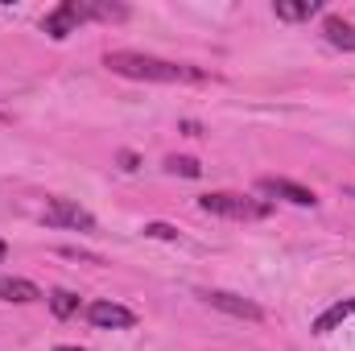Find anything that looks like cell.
I'll list each match as a JSON object with an SVG mask.
<instances>
[{
	"mask_svg": "<svg viewBox=\"0 0 355 351\" xmlns=\"http://www.w3.org/2000/svg\"><path fill=\"white\" fill-rule=\"evenodd\" d=\"M166 170H170V174H182V178H198L202 174V166H198L194 157H166Z\"/></svg>",
	"mask_w": 355,
	"mask_h": 351,
	"instance_id": "cell-13",
	"label": "cell"
},
{
	"mask_svg": "<svg viewBox=\"0 0 355 351\" xmlns=\"http://www.w3.org/2000/svg\"><path fill=\"white\" fill-rule=\"evenodd\" d=\"M322 37H327L335 50L355 54V21H347V17H327V21H322Z\"/></svg>",
	"mask_w": 355,
	"mask_h": 351,
	"instance_id": "cell-9",
	"label": "cell"
},
{
	"mask_svg": "<svg viewBox=\"0 0 355 351\" xmlns=\"http://www.w3.org/2000/svg\"><path fill=\"white\" fill-rule=\"evenodd\" d=\"M257 190L261 194H272V198H285L293 207H318V194L306 190V186H297V182H289V178H261Z\"/></svg>",
	"mask_w": 355,
	"mask_h": 351,
	"instance_id": "cell-7",
	"label": "cell"
},
{
	"mask_svg": "<svg viewBox=\"0 0 355 351\" xmlns=\"http://www.w3.org/2000/svg\"><path fill=\"white\" fill-rule=\"evenodd\" d=\"M0 302H17V306H29V302H42V289L25 277H0Z\"/></svg>",
	"mask_w": 355,
	"mask_h": 351,
	"instance_id": "cell-8",
	"label": "cell"
},
{
	"mask_svg": "<svg viewBox=\"0 0 355 351\" xmlns=\"http://www.w3.org/2000/svg\"><path fill=\"white\" fill-rule=\"evenodd\" d=\"M54 351H83V348H54Z\"/></svg>",
	"mask_w": 355,
	"mask_h": 351,
	"instance_id": "cell-17",
	"label": "cell"
},
{
	"mask_svg": "<svg viewBox=\"0 0 355 351\" xmlns=\"http://www.w3.org/2000/svg\"><path fill=\"white\" fill-rule=\"evenodd\" d=\"M355 314V298H347V302H335L327 314H318V323H314V335H331L339 323H347Z\"/></svg>",
	"mask_w": 355,
	"mask_h": 351,
	"instance_id": "cell-11",
	"label": "cell"
},
{
	"mask_svg": "<svg viewBox=\"0 0 355 351\" xmlns=\"http://www.w3.org/2000/svg\"><path fill=\"white\" fill-rule=\"evenodd\" d=\"M103 67L120 79H137V83H202L207 71L186 67V62H170V58H153L141 50H107Z\"/></svg>",
	"mask_w": 355,
	"mask_h": 351,
	"instance_id": "cell-1",
	"label": "cell"
},
{
	"mask_svg": "<svg viewBox=\"0 0 355 351\" xmlns=\"http://www.w3.org/2000/svg\"><path fill=\"white\" fill-rule=\"evenodd\" d=\"M87 323L99 327V331H128V327H137V314H132L128 306L103 298V302H91L87 306Z\"/></svg>",
	"mask_w": 355,
	"mask_h": 351,
	"instance_id": "cell-6",
	"label": "cell"
},
{
	"mask_svg": "<svg viewBox=\"0 0 355 351\" xmlns=\"http://www.w3.org/2000/svg\"><path fill=\"white\" fill-rule=\"evenodd\" d=\"M182 132H186V137H198V132H202V128H198V124H194V120H182Z\"/></svg>",
	"mask_w": 355,
	"mask_h": 351,
	"instance_id": "cell-15",
	"label": "cell"
},
{
	"mask_svg": "<svg viewBox=\"0 0 355 351\" xmlns=\"http://www.w3.org/2000/svg\"><path fill=\"white\" fill-rule=\"evenodd\" d=\"M272 12L281 21H310L314 12H322V0H277Z\"/></svg>",
	"mask_w": 355,
	"mask_h": 351,
	"instance_id": "cell-10",
	"label": "cell"
},
{
	"mask_svg": "<svg viewBox=\"0 0 355 351\" xmlns=\"http://www.w3.org/2000/svg\"><path fill=\"white\" fill-rule=\"evenodd\" d=\"M4 257H8V244H4V240H0V264H4Z\"/></svg>",
	"mask_w": 355,
	"mask_h": 351,
	"instance_id": "cell-16",
	"label": "cell"
},
{
	"mask_svg": "<svg viewBox=\"0 0 355 351\" xmlns=\"http://www.w3.org/2000/svg\"><path fill=\"white\" fill-rule=\"evenodd\" d=\"M198 207L207 215H223V219H268L272 215V203L268 198H248V194H232V190L202 194Z\"/></svg>",
	"mask_w": 355,
	"mask_h": 351,
	"instance_id": "cell-3",
	"label": "cell"
},
{
	"mask_svg": "<svg viewBox=\"0 0 355 351\" xmlns=\"http://www.w3.org/2000/svg\"><path fill=\"white\" fill-rule=\"evenodd\" d=\"M50 310H54V318H71V314L79 310V298H75L71 289H54V293H50Z\"/></svg>",
	"mask_w": 355,
	"mask_h": 351,
	"instance_id": "cell-12",
	"label": "cell"
},
{
	"mask_svg": "<svg viewBox=\"0 0 355 351\" xmlns=\"http://www.w3.org/2000/svg\"><path fill=\"white\" fill-rule=\"evenodd\" d=\"M128 8L124 4H83V0H62L54 12H46L42 29L54 37V42H67L83 21H124Z\"/></svg>",
	"mask_w": 355,
	"mask_h": 351,
	"instance_id": "cell-2",
	"label": "cell"
},
{
	"mask_svg": "<svg viewBox=\"0 0 355 351\" xmlns=\"http://www.w3.org/2000/svg\"><path fill=\"white\" fill-rule=\"evenodd\" d=\"M46 228H75V232H95V215L87 207H79L75 198H50L42 211Z\"/></svg>",
	"mask_w": 355,
	"mask_h": 351,
	"instance_id": "cell-4",
	"label": "cell"
},
{
	"mask_svg": "<svg viewBox=\"0 0 355 351\" xmlns=\"http://www.w3.org/2000/svg\"><path fill=\"white\" fill-rule=\"evenodd\" d=\"M145 236H153V240H178V228H170V223H145Z\"/></svg>",
	"mask_w": 355,
	"mask_h": 351,
	"instance_id": "cell-14",
	"label": "cell"
},
{
	"mask_svg": "<svg viewBox=\"0 0 355 351\" xmlns=\"http://www.w3.org/2000/svg\"><path fill=\"white\" fill-rule=\"evenodd\" d=\"M198 298H202L207 306L232 314V318H248V323H261V318H265V310H261L257 302H248V298H240V293H227V289H198Z\"/></svg>",
	"mask_w": 355,
	"mask_h": 351,
	"instance_id": "cell-5",
	"label": "cell"
}]
</instances>
